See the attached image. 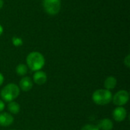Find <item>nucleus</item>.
Returning <instances> with one entry per match:
<instances>
[{
	"label": "nucleus",
	"instance_id": "obj_1",
	"mask_svg": "<svg viewBox=\"0 0 130 130\" xmlns=\"http://www.w3.org/2000/svg\"><path fill=\"white\" fill-rule=\"evenodd\" d=\"M45 62L43 55L37 51L30 52L26 58L27 66L33 72L41 70L45 66Z\"/></svg>",
	"mask_w": 130,
	"mask_h": 130
},
{
	"label": "nucleus",
	"instance_id": "obj_2",
	"mask_svg": "<svg viewBox=\"0 0 130 130\" xmlns=\"http://www.w3.org/2000/svg\"><path fill=\"white\" fill-rule=\"evenodd\" d=\"M20 91L18 85L14 83H9L2 88L0 91V96L3 101L8 103L14 101L19 96Z\"/></svg>",
	"mask_w": 130,
	"mask_h": 130
},
{
	"label": "nucleus",
	"instance_id": "obj_3",
	"mask_svg": "<svg viewBox=\"0 0 130 130\" xmlns=\"http://www.w3.org/2000/svg\"><path fill=\"white\" fill-rule=\"evenodd\" d=\"M112 97L113 94L110 91L105 88H101L94 91L91 98L94 104L100 106H104L112 101Z\"/></svg>",
	"mask_w": 130,
	"mask_h": 130
},
{
	"label": "nucleus",
	"instance_id": "obj_4",
	"mask_svg": "<svg viewBox=\"0 0 130 130\" xmlns=\"http://www.w3.org/2000/svg\"><path fill=\"white\" fill-rule=\"evenodd\" d=\"M43 6L48 14L56 15L61 9V0H43Z\"/></svg>",
	"mask_w": 130,
	"mask_h": 130
},
{
	"label": "nucleus",
	"instance_id": "obj_5",
	"mask_svg": "<svg viewBox=\"0 0 130 130\" xmlns=\"http://www.w3.org/2000/svg\"><path fill=\"white\" fill-rule=\"evenodd\" d=\"M129 100V93L126 90H120L112 97V101L117 107L126 105Z\"/></svg>",
	"mask_w": 130,
	"mask_h": 130
},
{
	"label": "nucleus",
	"instance_id": "obj_6",
	"mask_svg": "<svg viewBox=\"0 0 130 130\" xmlns=\"http://www.w3.org/2000/svg\"><path fill=\"white\" fill-rule=\"evenodd\" d=\"M112 117L116 122H123L127 117V111L123 107H117L112 113Z\"/></svg>",
	"mask_w": 130,
	"mask_h": 130
},
{
	"label": "nucleus",
	"instance_id": "obj_7",
	"mask_svg": "<svg viewBox=\"0 0 130 130\" xmlns=\"http://www.w3.org/2000/svg\"><path fill=\"white\" fill-rule=\"evenodd\" d=\"M34 85L33 80L28 76H23L19 81V88L23 91H29L32 89Z\"/></svg>",
	"mask_w": 130,
	"mask_h": 130
},
{
	"label": "nucleus",
	"instance_id": "obj_8",
	"mask_svg": "<svg viewBox=\"0 0 130 130\" xmlns=\"http://www.w3.org/2000/svg\"><path fill=\"white\" fill-rule=\"evenodd\" d=\"M14 123V117L12 114L8 112L0 113V126L3 127L10 126Z\"/></svg>",
	"mask_w": 130,
	"mask_h": 130
},
{
	"label": "nucleus",
	"instance_id": "obj_9",
	"mask_svg": "<svg viewBox=\"0 0 130 130\" xmlns=\"http://www.w3.org/2000/svg\"><path fill=\"white\" fill-rule=\"evenodd\" d=\"M47 81V75L43 71L39 70L34 72L33 75V82L38 85H44Z\"/></svg>",
	"mask_w": 130,
	"mask_h": 130
},
{
	"label": "nucleus",
	"instance_id": "obj_10",
	"mask_svg": "<svg viewBox=\"0 0 130 130\" xmlns=\"http://www.w3.org/2000/svg\"><path fill=\"white\" fill-rule=\"evenodd\" d=\"M97 126L100 130H112L113 128V123L110 119L104 118L99 121Z\"/></svg>",
	"mask_w": 130,
	"mask_h": 130
},
{
	"label": "nucleus",
	"instance_id": "obj_11",
	"mask_svg": "<svg viewBox=\"0 0 130 130\" xmlns=\"http://www.w3.org/2000/svg\"><path fill=\"white\" fill-rule=\"evenodd\" d=\"M117 79L114 76H112V75L107 77L104 82V88L109 91L114 89L117 87Z\"/></svg>",
	"mask_w": 130,
	"mask_h": 130
},
{
	"label": "nucleus",
	"instance_id": "obj_12",
	"mask_svg": "<svg viewBox=\"0 0 130 130\" xmlns=\"http://www.w3.org/2000/svg\"><path fill=\"white\" fill-rule=\"evenodd\" d=\"M7 109H8V111L9 113L11 114H18L19 112H20V110H21V107H20V104L13 101H11V102H8V105H7Z\"/></svg>",
	"mask_w": 130,
	"mask_h": 130
},
{
	"label": "nucleus",
	"instance_id": "obj_13",
	"mask_svg": "<svg viewBox=\"0 0 130 130\" xmlns=\"http://www.w3.org/2000/svg\"><path fill=\"white\" fill-rule=\"evenodd\" d=\"M15 72L18 75L23 77L27 75V73L28 72V68H27V65H25L24 63H20L16 66Z\"/></svg>",
	"mask_w": 130,
	"mask_h": 130
},
{
	"label": "nucleus",
	"instance_id": "obj_14",
	"mask_svg": "<svg viewBox=\"0 0 130 130\" xmlns=\"http://www.w3.org/2000/svg\"><path fill=\"white\" fill-rule=\"evenodd\" d=\"M11 42L14 46H22V44H23L22 39L18 37H13L11 39Z\"/></svg>",
	"mask_w": 130,
	"mask_h": 130
},
{
	"label": "nucleus",
	"instance_id": "obj_15",
	"mask_svg": "<svg viewBox=\"0 0 130 130\" xmlns=\"http://www.w3.org/2000/svg\"><path fill=\"white\" fill-rule=\"evenodd\" d=\"M81 130H100L98 126L97 125L94 124H85L82 126Z\"/></svg>",
	"mask_w": 130,
	"mask_h": 130
},
{
	"label": "nucleus",
	"instance_id": "obj_16",
	"mask_svg": "<svg viewBox=\"0 0 130 130\" xmlns=\"http://www.w3.org/2000/svg\"><path fill=\"white\" fill-rule=\"evenodd\" d=\"M123 62H124V65H125L127 68H129L130 67V55L129 54H128V55L125 57Z\"/></svg>",
	"mask_w": 130,
	"mask_h": 130
},
{
	"label": "nucleus",
	"instance_id": "obj_17",
	"mask_svg": "<svg viewBox=\"0 0 130 130\" xmlns=\"http://www.w3.org/2000/svg\"><path fill=\"white\" fill-rule=\"evenodd\" d=\"M5 108V102L2 100V99H0V113L1 112H2L3 110H4V109Z\"/></svg>",
	"mask_w": 130,
	"mask_h": 130
},
{
	"label": "nucleus",
	"instance_id": "obj_18",
	"mask_svg": "<svg viewBox=\"0 0 130 130\" xmlns=\"http://www.w3.org/2000/svg\"><path fill=\"white\" fill-rule=\"evenodd\" d=\"M4 76H3V75L0 72V86L1 85H2V84H3V82H4Z\"/></svg>",
	"mask_w": 130,
	"mask_h": 130
},
{
	"label": "nucleus",
	"instance_id": "obj_19",
	"mask_svg": "<svg viewBox=\"0 0 130 130\" xmlns=\"http://www.w3.org/2000/svg\"><path fill=\"white\" fill-rule=\"evenodd\" d=\"M3 30H3V27L0 24V36L3 34Z\"/></svg>",
	"mask_w": 130,
	"mask_h": 130
},
{
	"label": "nucleus",
	"instance_id": "obj_20",
	"mask_svg": "<svg viewBox=\"0 0 130 130\" xmlns=\"http://www.w3.org/2000/svg\"><path fill=\"white\" fill-rule=\"evenodd\" d=\"M3 5H4V1L3 0H0V9L3 7Z\"/></svg>",
	"mask_w": 130,
	"mask_h": 130
},
{
	"label": "nucleus",
	"instance_id": "obj_21",
	"mask_svg": "<svg viewBox=\"0 0 130 130\" xmlns=\"http://www.w3.org/2000/svg\"><path fill=\"white\" fill-rule=\"evenodd\" d=\"M9 130H16V129H9Z\"/></svg>",
	"mask_w": 130,
	"mask_h": 130
}]
</instances>
